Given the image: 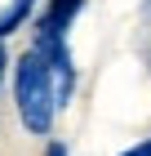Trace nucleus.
<instances>
[{
    "mask_svg": "<svg viewBox=\"0 0 151 156\" xmlns=\"http://www.w3.org/2000/svg\"><path fill=\"white\" fill-rule=\"evenodd\" d=\"M80 9H84V0H49L45 13L36 18V40H67V27L76 23Z\"/></svg>",
    "mask_w": 151,
    "mask_h": 156,
    "instance_id": "f03ea898",
    "label": "nucleus"
},
{
    "mask_svg": "<svg viewBox=\"0 0 151 156\" xmlns=\"http://www.w3.org/2000/svg\"><path fill=\"white\" fill-rule=\"evenodd\" d=\"M5 67H9V54H5V45H0V89H5Z\"/></svg>",
    "mask_w": 151,
    "mask_h": 156,
    "instance_id": "39448f33",
    "label": "nucleus"
},
{
    "mask_svg": "<svg viewBox=\"0 0 151 156\" xmlns=\"http://www.w3.org/2000/svg\"><path fill=\"white\" fill-rule=\"evenodd\" d=\"M45 156H67V147H62V143H49V147H45Z\"/></svg>",
    "mask_w": 151,
    "mask_h": 156,
    "instance_id": "423d86ee",
    "label": "nucleus"
},
{
    "mask_svg": "<svg viewBox=\"0 0 151 156\" xmlns=\"http://www.w3.org/2000/svg\"><path fill=\"white\" fill-rule=\"evenodd\" d=\"M31 9H36V0H9V5H0V40L9 36V31H18Z\"/></svg>",
    "mask_w": 151,
    "mask_h": 156,
    "instance_id": "7ed1b4c3",
    "label": "nucleus"
},
{
    "mask_svg": "<svg viewBox=\"0 0 151 156\" xmlns=\"http://www.w3.org/2000/svg\"><path fill=\"white\" fill-rule=\"evenodd\" d=\"M13 103H18V120L22 129L36 138H49L53 129V116H58V94H53V76H49V62L40 49H27L18 67H13Z\"/></svg>",
    "mask_w": 151,
    "mask_h": 156,
    "instance_id": "f257e3e1",
    "label": "nucleus"
},
{
    "mask_svg": "<svg viewBox=\"0 0 151 156\" xmlns=\"http://www.w3.org/2000/svg\"><path fill=\"white\" fill-rule=\"evenodd\" d=\"M120 156H151V138H142V143H133L129 152H120Z\"/></svg>",
    "mask_w": 151,
    "mask_h": 156,
    "instance_id": "20e7f679",
    "label": "nucleus"
}]
</instances>
